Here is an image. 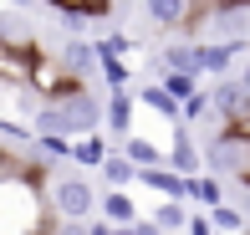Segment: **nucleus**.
I'll return each instance as SVG.
<instances>
[{"label": "nucleus", "instance_id": "20", "mask_svg": "<svg viewBox=\"0 0 250 235\" xmlns=\"http://www.w3.org/2000/svg\"><path fill=\"white\" fill-rule=\"evenodd\" d=\"M158 87H164V92H168V97H174V103H179V107H184V103H189V97H194V92H199V77H184V72H164V77H158Z\"/></svg>", "mask_w": 250, "mask_h": 235}, {"label": "nucleus", "instance_id": "13", "mask_svg": "<svg viewBox=\"0 0 250 235\" xmlns=\"http://www.w3.org/2000/svg\"><path fill=\"white\" fill-rule=\"evenodd\" d=\"M138 103L148 107L153 118H164L168 128H179V103H174V97H168V92H164L158 82H148V87H143V92H138Z\"/></svg>", "mask_w": 250, "mask_h": 235}, {"label": "nucleus", "instance_id": "2", "mask_svg": "<svg viewBox=\"0 0 250 235\" xmlns=\"http://www.w3.org/2000/svg\"><path fill=\"white\" fill-rule=\"evenodd\" d=\"M204 174L250 184V133L245 128H220L204 143Z\"/></svg>", "mask_w": 250, "mask_h": 235}, {"label": "nucleus", "instance_id": "10", "mask_svg": "<svg viewBox=\"0 0 250 235\" xmlns=\"http://www.w3.org/2000/svg\"><path fill=\"white\" fill-rule=\"evenodd\" d=\"M112 149H118V143H107L102 133H92V138H77V143H72V169H77V174H82V169H97V174H102V164H107Z\"/></svg>", "mask_w": 250, "mask_h": 235}, {"label": "nucleus", "instance_id": "18", "mask_svg": "<svg viewBox=\"0 0 250 235\" xmlns=\"http://www.w3.org/2000/svg\"><path fill=\"white\" fill-rule=\"evenodd\" d=\"M102 179H107V189H128V184H138V169H133V164L123 159L118 149H112L107 164H102Z\"/></svg>", "mask_w": 250, "mask_h": 235}, {"label": "nucleus", "instance_id": "17", "mask_svg": "<svg viewBox=\"0 0 250 235\" xmlns=\"http://www.w3.org/2000/svg\"><path fill=\"white\" fill-rule=\"evenodd\" d=\"M209 225H214V235H250V220H245V210H235V205H220V210H209Z\"/></svg>", "mask_w": 250, "mask_h": 235}, {"label": "nucleus", "instance_id": "7", "mask_svg": "<svg viewBox=\"0 0 250 235\" xmlns=\"http://www.w3.org/2000/svg\"><path fill=\"white\" fill-rule=\"evenodd\" d=\"M240 51H245V41H194V66H199V77L204 72L225 77V66L240 57Z\"/></svg>", "mask_w": 250, "mask_h": 235}, {"label": "nucleus", "instance_id": "6", "mask_svg": "<svg viewBox=\"0 0 250 235\" xmlns=\"http://www.w3.org/2000/svg\"><path fill=\"white\" fill-rule=\"evenodd\" d=\"M133 113H138V97L133 92H107L102 97V128H112V138H133Z\"/></svg>", "mask_w": 250, "mask_h": 235}, {"label": "nucleus", "instance_id": "5", "mask_svg": "<svg viewBox=\"0 0 250 235\" xmlns=\"http://www.w3.org/2000/svg\"><path fill=\"white\" fill-rule=\"evenodd\" d=\"M168 169H174L179 179H199V174H204V149L189 138L184 123L174 128V143H168Z\"/></svg>", "mask_w": 250, "mask_h": 235}, {"label": "nucleus", "instance_id": "1", "mask_svg": "<svg viewBox=\"0 0 250 235\" xmlns=\"http://www.w3.org/2000/svg\"><path fill=\"white\" fill-rule=\"evenodd\" d=\"M97 199L102 194L87 184V174L51 169V179H46V210H51V220H77V225H87L92 210H97Z\"/></svg>", "mask_w": 250, "mask_h": 235}, {"label": "nucleus", "instance_id": "27", "mask_svg": "<svg viewBox=\"0 0 250 235\" xmlns=\"http://www.w3.org/2000/svg\"><path fill=\"white\" fill-rule=\"evenodd\" d=\"M240 128H245V133H250V118H245V123H240Z\"/></svg>", "mask_w": 250, "mask_h": 235}, {"label": "nucleus", "instance_id": "28", "mask_svg": "<svg viewBox=\"0 0 250 235\" xmlns=\"http://www.w3.org/2000/svg\"><path fill=\"white\" fill-rule=\"evenodd\" d=\"M245 189H250V184H245Z\"/></svg>", "mask_w": 250, "mask_h": 235}, {"label": "nucleus", "instance_id": "14", "mask_svg": "<svg viewBox=\"0 0 250 235\" xmlns=\"http://www.w3.org/2000/svg\"><path fill=\"white\" fill-rule=\"evenodd\" d=\"M189 199H194V205H204V215H209V210L225 205V184H220L214 174H199V179H189Z\"/></svg>", "mask_w": 250, "mask_h": 235}, {"label": "nucleus", "instance_id": "4", "mask_svg": "<svg viewBox=\"0 0 250 235\" xmlns=\"http://www.w3.org/2000/svg\"><path fill=\"white\" fill-rule=\"evenodd\" d=\"M209 107H214V118H220L225 128H240L250 118V97H245L240 77H220V82L209 87Z\"/></svg>", "mask_w": 250, "mask_h": 235}, {"label": "nucleus", "instance_id": "3", "mask_svg": "<svg viewBox=\"0 0 250 235\" xmlns=\"http://www.w3.org/2000/svg\"><path fill=\"white\" fill-rule=\"evenodd\" d=\"M56 107V123H62V138H92V133H102V97L97 92H77V97H62Z\"/></svg>", "mask_w": 250, "mask_h": 235}, {"label": "nucleus", "instance_id": "19", "mask_svg": "<svg viewBox=\"0 0 250 235\" xmlns=\"http://www.w3.org/2000/svg\"><path fill=\"white\" fill-rule=\"evenodd\" d=\"M148 220H153L158 230H189V205H174V199H158Z\"/></svg>", "mask_w": 250, "mask_h": 235}, {"label": "nucleus", "instance_id": "24", "mask_svg": "<svg viewBox=\"0 0 250 235\" xmlns=\"http://www.w3.org/2000/svg\"><path fill=\"white\" fill-rule=\"evenodd\" d=\"M189 235H214V225H209V215H189Z\"/></svg>", "mask_w": 250, "mask_h": 235}, {"label": "nucleus", "instance_id": "21", "mask_svg": "<svg viewBox=\"0 0 250 235\" xmlns=\"http://www.w3.org/2000/svg\"><path fill=\"white\" fill-rule=\"evenodd\" d=\"M209 113H214V107H209V92H194V97H189L184 107H179V123L189 128V123H204Z\"/></svg>", "mask_w": 250, "mask_h": 235}, {"label": "nucleus", "instance_id": "9", "mask_svg": "<svg viewBox=\"0 0 250 235\" xmlns=\"http://www.w3.org/2000/svg\"><path fill=\"white\" fill-rule=\"evenodd\" d=\"M138 184H148L158 199H174V205H189V179H179L174 169H143Z\"/></svg>", "mask_w": 250, "mask_h": 235}, {"label": "nucleus", "instance_id": "16", "mask_svg": "<svg viewBox=\"0 0 250 235\" xmlns=\"http://www.w3.org/2000/svg\"><path fill=\"white\" fill-rule=\"evenodd\" d=\"M143 10H148L153 26H184L189 21V0H148Z\"/></svg>", "mask_w": 250, "mask_h": 235}, {"label": "nucleus", "instance_id": "23", "mask_svg": "<svg viewBox=\"0 0 250 235\" xmlns=\"http://www.w3.org/2000/svg\"><path fill=\"white\" fill-rule=\"evenodd\" d=\"M123 235H164V230H158V225H153V220H143V215H138V220H133V225H128V230H123Z\"/></svg>", "mask_w": 250, "mask_h": 235}, {"label": "nucleus", "instance_id": "22", "mask_svg": "<svg viewBox=\"0 0 250 235\" xmlns=\"http://www.w3.org/2000/svg\"><path fill=\"white\" fill-rule=\"evenodd\" d=\"M51 235H92V230H87V225H77V220H56Z\"/></svg>", "mask_w": 250, "mask_h": 235}, {"label": "nucleus", "instance_id": "25", "mask_svg": "<svg viewBox=\"0 0 250 235\" xmlns=\"http://www.w3.org/2000/svg\"><path fill=\"white\" fill-rule=\"evenodd\" d=\"M87 230H92V235H123L118 225H107V220H87Z\"/></svg>", "mask_w": 250, "mask_h": 235}, {"label": "nucleus", "instance_id": "26", "mask_svg": "<svg viewBox=\"0 0 250 235\" xmlns=\"http://www.w3.org/2000/svg\"><path fill=\"white\" fill-rule=\"evenodd\" d=\"M240 87H245V97H250V62L240 66Z\"/></svg>", "mask_w": 250, "mask_h": 235}, {"label": "nucleus", "instance_id": "11", "mask_svg": "<svg viewBox=\"0 0 250 235\" xmlns=\"http://www.w3.org/2000/svg\"><path fill=\"white\" fill-rule=\"evenodd\" d=\"M97 210H102V220H107V225H118V230H128L133 220H138V205H133L128 189H107V194L97 199Z\"/></svg>", "mask_w": 250, "mask_h": 235}, {"label": "nucleus", "instance_id": "12", "mask_svg": "<svg viewBox=\"0 0 250 235\" xmlns=\"http://www.w3.org/2000/svg\"><path fill=\"white\" fill-rule=\"evenodd\" d=\"M62 66H66V72H72V77H82V82H87V77H92L97 72V46H92V41H66V46H62Z\"/></svg>", "mask_w": 250, "mask_h": 235}, {"label": "nucleus", "instance_id": "8", "mask_svg": "<svg viewBox=\"0 0 250 235\" xmlns=\"http://www.w3.org/2000/svg\"><path fill=\"white\" fill-rule=\"evenodd\" d=\"M118 153H123V159H128L138 174H143V169H168V149H164V143H153V138H143V133L123 138Z\"/></svg>", "mask_w": 250, "mask_h": 235}, {"label": "nucleus", "instance_id": "15", "mask_svg": "<svg viewBox=\"0 0 250 235\" xmlns=\"http://www.w3.org/2000/svg\"><path fill=\"white\" fill-rule=\"evenodd\" d=\"M158 66H164V72H184V77H199V66H194V41H174V46H164Z\"/></svg>", "mask_w": 250, "mask_h": 235}]
</instances>
